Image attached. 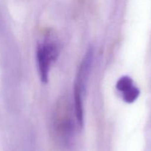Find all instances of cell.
I'll list each match as a JSON object with an SVG mask.
<instances>
[{
    "label": "cell",
    "instance_id": "1",
    "mask_svg": "<svg viewBox=\"0 0 151 151\" xmlns=\"http://www.w3.org/2000/svg\"><path fill=\"white\" fill-rule=\"evenodd\" d=\"M57 46L53 43H44L38 46L37 61L41 81L46 83L48 82L50 65L57 58Z\"/></svg>",
    "mask_w": 151,
    "mask_h": 151
},
{
    "label": "cell",
    "instance_id": "2",
    "mask_svg": "<svg viewBox=\"0 0 151 151\" xmlns=\"http://www.w3.org/2000/svg\"><path fill=\"white\" fill-rule=\"evenodd\" d=\"M134 86V81L130 77L123 76L117 81L116 83V88L120 91L122 94L127 92L131 88Z\"/></svg>",
    "mask_w": 151,
    "mask_h": 151
},
{
    "label": "cell",
    "instance_id": "3",
    "mask_svg": "<svg viewBox=\"0 0 151 151\" xmlns=\"http://www.w3.org/2000/svg\"><path fill=\"white\" fill-rule=\"evenodd\" d=\"M140 94V91L136 86H134L131 90L122 94V99L127 103H133L137 100Z\"/></svg>",
    "mask_w": 151,
    "mask_h": 151
}]
</instances>
